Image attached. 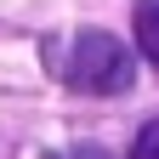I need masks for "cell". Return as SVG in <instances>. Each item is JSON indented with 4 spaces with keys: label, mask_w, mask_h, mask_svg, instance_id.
Listing matches in <instances>:
<instances>
[{
    "label": "cell",
    "mask_w": 159,
    "mask_h": 159,
    "mask_svg": "<svg viewBox=\"0 0 159 159\" xmlns=\"http://www.w3.org/2000/svg\"><path fill=\"white\" fill-rule=\"evenodd\" d=\"M63 80L85 97H125L136 85V57L125 51V40H114L108 29H80L68 46Z\"/></svg>",
    "instance_id": "cell-1"
},
{
    "label": "cell",
    "mask_w": 159,
    "mask_h": 159,
    "mask_svg": "<svg viewBox=\"0 0 159 159\" xmlns=\"http://www.w3.org/2000/svg\"><path fill=\"white\" fill-rule=\"evenodd\" d=\"M131 159H159V119H148L131 142Z\"/></svg>",
    "instance_id": "cell-3"
},
{
    "label": "cell",
    "mask_w": 159,
    "mask_h": 159,
    "mask_svg": "<svg viewBox=\"0 0 159 159\" xmlns=\"http://www.w3.org/2000/svg\"><path fill=\"white\" fill-rule=\"evenodd\" d=\"M63 159H108V153H97V148H80V153H63Z\"/></svg>",
    "instance_id": "cell-4"
},
{
    "label": "cell",
    "mask_w": 159,
    "mask_h": 159,
    "mask_svg": "<svg viewBox=\"0 0 159 159\" xmlns=\"http://www.w3.org/2000/svg\"><path fill=\"white\" fill-rule=\"evenodd\" d=\"M131 23H136V51L159 68V0H136Z\"/></svg>",
    "instance_id": "cell-2"
}]
</instances>
